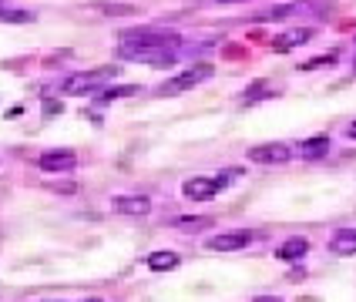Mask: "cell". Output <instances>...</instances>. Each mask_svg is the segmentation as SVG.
<instances>
[{
	"label": "cell",
	"mask_w": 356,
	"mask_h": 302,
	"mask_svg": "<svg viewBox=\"0 0 356 302\" xmlns=\"http://www.w3.org/2000/svg\"><path fill=\"white\" fill-rule=\"evenodd\" d=\"M178 51L175 34H161V31H131L121 34L118 44V58L124 60H138L148 67H172Z\"/></svg>",
	"instance_id": "1"
},
{
	"label": "cell",
	"mask_w": 356,
	"mask_h": 302,
	"mask_svg": "<svg viewBox=\"0 0 356 302\" xmlns=\"http://www.w3.org/2000/svg\"><path fill=\"white\" fill-rule=\"evenodd\" d=\"M115 78V67H98V71H78V74H71V78L60 84V91L64 94H71V98H81V94H91V91H98L104 81Z\"/></svg>",
	"instance_id": "2"
},
{
	"label": "cell",
	"mask_w": 356,
	"mask_h": 302,
	"mask_svg": "<svg viewBox=\"0 0 356 302\" xmlns=\"http://www.w3.org/2000/svg\"><path fill=\"white\" fill-rule=\"evenodd\" d=\"M229 178H232L229 171H225V175H216V178H202V175H198V178H188L181 185V195L192 199V201H209L229 185Z\"/></svg>",
	"instance_id": "3"
},
{
	"label": "cell",
	"mask_w": 356,
	"mask_h": 302,
	"mask_svg": "<svg viewBox=\"0 0 356 302\" xmlns=\"http://www.w3.org/2000/svg\"><path fill=\"white\" fill-rule=\"evenodd\" d=\"M212 74H216L212 64H195V67H188V71L175 74L172 81H165V84H161V94H181V91L195 87V84H202V81H209Z\"/></svg>",
	"instance_id": "4"
},
{
	"label": "cell",
	"mask_w": 356,
	"mask_h": 302,
	"mask_svg": "<svg viewBox=\"0 0 356 302\" xmlns=\"http://www.w3.org/2000/svg\"><path fill=\"white\" fill-rule=\"evenodd\" d=\"M256 239L252 232H245V228H236V232H218L212 239L205 242V249L209 252H238V249H245L249 242Z\"/></svg>",
	"instance_id": "5"
},
{
	"label": "cell",
	"mask_w": 356,
	"mask_h": 302,
	"mask_svg": "<svg viewBox=\"0 0 356 302\" xmlns=\"http://www.w3.org/2000/svg\"><path fill=\"white\" fill-rule=\"evenodd\" d=\"M38 165H40V171L64 175V171H74V168H78V155H74V151H67V148H54V151H44Z\"/></svg>",
	"instance_id": "6"
},
{
	"label": "cell",
	"mask_w": 356,
	"mask_h": 302,
	"mask_svg": "<svg viewBox=\"0 0 356 302\" xmlns=\"http://www.w3.org/2000/svg\"><path fill=\"white\" fill-rule=\"evenodd\" d=\"M289 158H293L289 144H256V148H249V161H256V165H282Z\"/></svg>",
	"instance_id": "7"
},
{
	"label": "cell",
	"mask_w": 356,
	"mask_h": 302,
	"mask_svg": "<svg viewBox=\"0 0 356 302\" xmlns=\"http://www.w3.org/2000/svg\"><path fill=\"white\" fill-rule=\"evenodd\" d=\"M111 208L118 215H148L152 212V199H145V195H118L111 201Z\"/></svg>",
	"instance_id": "8"
},
{
	"label": "cell",
	"mask_w": 356,
	"mask_h": 302,
	"mask_svg": "<svg viewBox=\"0 0 356 302\" xmlns=\"http://www.w3.org/2000/svg\"><path fill=\"white\" fill-rule=\"evenodd\" d=\"M330 252L333 255H356V228L346 225V228H337L330 235Z\"/></svg>",
	"instance_id": "9"
},
{
	"label": "cell",
	"mask_w": 356,
	"mask_h": 302,
	"mask_svg": "<svg viewBox=\"0 0 356 302\" xmlns=\"http://www.w3.org/2000/svg\"><path fill=\"white\" fill-rule=\"evenodd\" d=\"M306 252H309V242L302 239V235H293V239H286L276 249V255L282 262H302L306 259Z\"/></svg>",
	"instance_id": "10"
},
{
	"label": "cell",
	"mask_w": 356,
	"mask_h": 302,
	"mask_svg": "<svg viewBox=\"0 0 356 302\" xmlns=\"http://www.w3.org/2000/svg\"><path fill=\"white\" fill-rule=\"evenodd\" d=\"M323 155H330V138H309V141H302L299 144V158H306V161H316L323 158Z\"/></svg>",
	"instance_id": "11"
},
{
	"label": "cell",
	"mask_w": 356,
	"mask_h": 302,
	"mask_svg": "<svg viewBox=\"0 0 356 302\" xmlns=\"http://www.w3.org/2000/svg\"><path fill=\"white\" fill-rule=\"evenodd\" d=\"M309 37H313V31H309V27H299V31H289V34L276 37L273 40V47H276V51H293V47H299V44H306Z\"/></svg>",
	"instance_id": "12"
},
{
	"label": "cell",
	"mask_w": 356,
	"mask_h": 302,
	"mask_svg": "<svg viewBox=\"0 0 356 302\" xmlns=\"http://www.w3.org/2000/svg\"><path fill=\"white\" fill-rule=\"evenodd\" d=\"M178 265V252H152L148 255V269L152 272H168Z\"/></svg>",
	"instance_id": "13"
},
{
	"label": "cell",
	"mask_w": 356,
	"mask_h": 302,
	"mask_svg": "<svg viewBox=\"0 0 356 302\" xmlns=\"http://www.w3.org/2000/svg\"><path fill=\"white\" fill-rule=\"evenodd\" d=\"M205 225H212L209 219H192V215H185V219L175 221V228H181V232H198V228H205Z\"/></svg>",
	"instance_id": "14"
},
{
	"label": "cell",
	"mask_w": 356,
	"mask_h": 302,
	"mask_svg": "<svg viewBox=\"0 0 356 302\" xmlns=\"http://www.w3.org/2000/svg\"><path fill=\"white\" fill-rule=\"evenodd\" d=\"M0 20H7V24H27V20H34V10H0Z\"/></svg>",
	"instance_id": "15"
},
{
	"label": "cell",
	"mask_w": 356,
	"mask_h": 302,
	"mask_svg": "<svg viewBox=\"0 0 356 302\" xmlns=\"http://www.w3.org/2000/svg\"><path fill=\"white\" fill-rule=\"evenodd\" d=\"M333 54H330V58H313V60H306V64H302V67H306V71H316V67H330V64H333Z\"/></svg>",
	"instance_id": "16"
},
{
	"label": "cell",
	"mask_w": 356,
	"mask_h": 302,
	"mask_svg": "<svg viewBox=\"0 0 356 302\" xmlns=\"http://www.w3.org/2000/svg\"><path fill=\"white\" fill-rule=\"evenodd\" d=\"M256 302H282V299H276V296H259Z\"/></svg>",
	"instance_id": "17"
},
{
	"label": "cell",
	"mask_w": 356,
	"mask_h": 302,
	"mask_svg": "<svg viewBox=\"0 0 356 302\" xmlns=\"http://www.w3.org/2000/svg\"><path fill=\"white\" fill-rule=\"evenodd\" d=\"M350 138H356V121H353V124H350Z\"/></svg>",
	"instance_id": "18"
},
{
	"label": "cell",
	"mask_w": 356,
	"mask_h": 302,
	"mask_svg": "<svg viewBox=\"0 0 356 302\" xmlns=\"http://www.w3.org/2000/svg\"><path fill=\"white\" fill-rule=\"evenodd\" d=\"M218 3H242V0H218Z\"/></svg>",
	"instance_id": "19"
},
{
	"label": "cell",
	"mask_w": 356,
	"mask_h": 302,
	"mask_svg": "<svg viewBox=\"0 0 356 302\" xmlns=\"http://www.w3.org/2000/svg\"><path fill=\"white\" fill-rule=\"evenodd\" d=\"M84 302H104V299H84Z\"/></svg>",
	"instance_id": "20"
}]
</instances>
